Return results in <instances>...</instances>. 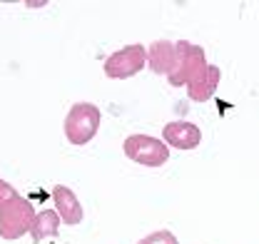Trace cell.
Segmentation results:
<instances>
[{"label":"cell","instance_id":"cell-4","mask_svg":"<svg viewBox=\"0 0 259 244\" xmlns=\"http://www.w3.org/2000/svg\"><path fill=\"white\" fill-rule=\"evenodd\" d=\"M122 152L127 159L142 165V167H152V170L162 167L169 159L167 145L157 137H150V135H130L122 142Z\"/></svg>","mask_w":259,"mask_h":244},{"label":"cell","instance_id":"cell-10","mask_svg":"<svg viewBox=\"0 0 259 244\" xmlns=\"http://www.w3.org/2000/svg\"><path fill=\"white\" fill-rule=\"evenodd\" d=\"M58 232H60V217L55 210H40L35 214V222L30 227L32 244H40L48 237H58Z\"/></svg>","mask_w":259,"mask_h":244},{"label":"cell","instance_id":"cell-11","mask_svg":"<svg viewBox=\"0 0 259 244\" xmlns=\"http://www.w3.org/2000/svg\"><path fill=\"white\" fill-rule=\"evenodd\" d=\"M137 244H180V242H177V237H175L169 229H157V232L142 237Z\"/></svg>","mask_w":259,"mask_h":244},{"label":"cell","instance_id":"cell-3","mask_svg":"<svg viewBox=\"0 0 259 244\" xmlns=\"http://www.w3.org/2000/svg\"><path fill=\"white\" fill-rule=\"evenodd\" d=\"M177 62L175 70L167 75L172 88H187L192 80H197L204 70H207V58H204V48L194 45L190 40H177Z\"/></svg>","mask_w":259,"mask_h":244},{"label":"cell","instance_id":"cell-8","mask_svg":"<svg viewBox=\"0 0 259 244\" xmlns=\"http://www.w3.org/2000/svg\"><path fill=\"white\" fill-rule=\"evenodd\" d=\"M147 53V65L155 75H169L175 70L177 62V45L169 40H155L150 43V48H145Z\"/></svg>","mask_w":259,"mask_h":244},{"label":"cell","instance_id":"cell-6","mask_svg":"<svg viewBox=\"0 0 259 244\" xmlns=\"http://www.w3.org/2000/svg\"><path fill=\"white\" fill-rule=\"evenodd\" d=\"M162 142L175 147V150H194L202 142V130L187 120L167 122L162 127Z\"/></svg>","mask_w":259,"mask_h":244},{"label":"cell","instance_id":"cell-1","mask_svg":"<svg viewBox=\"0 0 259 244\" xmlns=\"http://www.w3.org/2000/svg\"><path fill=\"white\" fill-rule=\"evenodd\" d=\"M35 207L28 197L20 192L0 207V237L5 242H15L25 234H30V227L35 222Z\"/></svg>","mask_w":259,"mask_h":244},{"label":"cell","instance_id":"cell-2","mask_svg":"<svg viewBox=\"0 0 259 244\" xmlns=\"http://www.w3.org/2000/svg\"><path fill=\"white\" fill-rule=\"evenodd\" d=\"M100 120H102V112H100L97 105H93V102H75L70 107V112L65 115V125H63L67 142L82 147L90 140H95L97 130H100Z\"/></svg>","mask_w":259,"mask_h":244},{"label":"cell","instance_id":"cell-12","mask_svg":"<svg viewBox=\"0 0 259 244\" xmlns=\"http://www.w3.org/2000/svg\"><path fill=\"white\" fill-rule=\"evenodd\" d=\"M15 194H18V189H15L10 182H5V180L0 177V207H3L5 202H10Z\"/></svg>","mask_w":259,"mask_h":244},{"label":"cell","instance_id":"cell-13","mask_svg":"<svg viewBox=\"0 0 259 244\" xmlns=\"http://www.w3.org/2000/svg\"><path fill=\"white\" fill-rule=\"evenodd\" d=\"M25 5H28V8H45V5H48V0H28Z\"/></svg>","mask_w":259,"mask_h":244},{"label":"cell","instance_id":"cell-5","mask_svg":"<svg viewBox=\"0 0 259 244\" xmlns=\"http://www.w3.org/2000/svg\"><path fill=\"white\" fill-rule=\"evenodd\" d=\"M147 65V53H145V45L140 43H132V45H125L120 48L117 53H112L102 70L110 80H127V77H135L137 72H142Z\"/></svg>","mask_w":259,"mask_h":244},{"label":"cell","instance_id":"cell-9","mask_svg":"<svg viewBox=\"0 0 259 244\" xmlns=\"http://www.w3.org/2000/svg\"><path fill=\"white\" fill-rule=\"evenodd\" d=\"M220 77H222L220 67H217V65H207V70H204L197 80H192V83L187 85L190 100H192V102H207V100H212L217 88H220Z\"/></svg>","mask_w":259,"mask_h":244},{"label":"cell","instance_id":"cell-7","mask_svg":"<svg viewBox=\"0 0 259 244\" xmlns=\"http://www.w3.org/2000/svg\"><path fill=\"white\" fill-rule=\"evenodd\" d=\"M53 202H55V212H58L63 224L75 227V224H80V222L85 219V210H82L77 194H75L70 187L55 184V187H53Z\"/></svg>","mask_w":259,"mask_h":244}]
</instances>
